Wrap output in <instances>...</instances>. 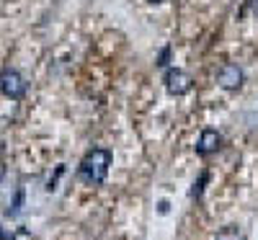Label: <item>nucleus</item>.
Instances as JSON below:
<instances>
[{
    "label": "nucleus",
    "mask_w": 258,
    "mask_h": 240,
    "mask_svg": "<svg viewBox=\"0 0 258 240\" xmlns=\"http://www.w3.org/2000/svg\"><path fill=\"white\" fill-rule=\"evenodd\" d=\"M109 165H111V152L103 147H93L78 165V178L88 186H101L109 176Z\"/></svg>",
    "instance_id": "1"
},
{
    "label": "nucleus",
    "mask_w": 258,
    "mask_h": 240,
    "mask_svg": "<svg viewBox=\"0 0 258 240\" xmlns=\"http://www.w3.org/2000/svg\"><path fill=\"white\" fill-rule=\"evenodd\" d=\"M168 57H170V47H165V49L160 52V57H158V65H160V68H165V65H168Z\"/></svg>",
    "instance_id": "8"
},
{
    "label": "nucleus",
    "mask_w": 258,
    "mask_h": 240,
    "mask_svg": "<svg viewBox=\"0 0 258 240\" xmlns=\"http://www.w3.org/2000/svg\"><path fill=\"white\" fill-rule=\"evenodd\" d=\"M217 240H245V232H243L238 225H225V227L217 232Z\"/></svg>",
    "instance_id": "6"
},
{
    "label": "nucleus",
    "mask_w": 258,
    "mask_h": 240,
    "mask_svg": "<svg viewBox=\"0 0 258 240\" xmlns=\"http://www.w3.org/2000/svg\"><path fill=\"white\" fill-rule=\"evenodd\" d=\"M209 181V173H202V176H199V181L197 184H194V189H191V199H199V196H202V191H204V184Z\"/></svg>",
    "instance_id": "7"
},
{
    "label": "nucleus",
    "mask_w": 258,
    "mask_h": 240,
    "mask_svg": "<svg viewBox=\"0 0 258 240\" xmlns=\"http://www.w3.org/2000/svg\"><path fill=\"white\" fill-rule=\"evenodd\" d=\"M158 207H160V214H165V212H168V202H160Z\"/></svg>",
    "instance_id": "10"
},
{
    "label": "nucleus",
    "mask_w": 258,
    "mask_h": 240,
    "mask_svg": "<svg viewBox=\"0 0 258 240\" xmlns=\"http://www.w3.org/2000/svg\"><path fill=\"white\" fill-rule=\"evenodd\" d=\"M163 83H165V91L170 96H186L194 88V78L181 68H168L163 75Z\"/></svg>",
    "instance_id": "3"
},
{
    "label": "nucleus",
    "mask_w": 258,
    "mask_h": 240,
    "mask_svg": "<svg viewBox=\"0 0 258 240\" xmlns=\"http://www.w3.org/2000/svg\"><path fill=\"white\" fill-rule=\"evenodd\" d=\"M150 3H163V0H150Z\"/></svg>",
    "instance_id": "11"
},
{
    "label": "nucleus",
    "mask_w": 258,
    "mask_h": 240,
    "mask_svg": "<svg viewBox=\"0 0 258 240\" xmlns=\"http://www.w3.org/2000/svg\"><path fill=\"white\" fill-rule=\"evenodd\" d=\"M0 93H3L6 98H11V101H21L26 96L24 75H21L18 70H13V68H6L3 73H0Z\"/></svg>",
    "instance_id": "2"
},
{
    "label": "nucleus",
    "mask_w": 258,
    "mask_h": 240,
    "mask_svg": "<svg viewBox=\"0 0 258 240\" xmlns=\"http://www.w3.org/2000/svg\"><path fill=\"white\" fill-rule=\"evenodd\" d=\"M248 3H250V13L258 16V0H248Z\"/></svg>",
    "instance_id": "9"
},
{
    "label": "nucleus",
    "mask_w": 258,
    "mask_h": 240,
    "mask_svg": "<svg viewBox=\"0 0 258 240\" xmlns=\"http://www.w3.org/2000/svg\"><path fill=\"white\" fill-rule=\"evenodd\" d=\"M222 145V135L217 132V129H204V132L199 135V142H197V155L207 158L212 155V152H217Z\"/></svg>",
    "instance_id": "5"
},
{
    "label": "nucleus",
    "mask_w": 258,
    "mask_h": 240,
    "mask_svg": "<svg viewBox=\"0 0 258 240\" xmlns=\"http://www.w3.org/2000/svg\"><path fill=\"white\" fill-rule=\"evenodd\" d=\"M243 83H245V73H243L240 65L225 62L222 68L217 70V85H220L222 91H240Z\"/></svg>",
    "instance_id": "4"
}]
</instances>
